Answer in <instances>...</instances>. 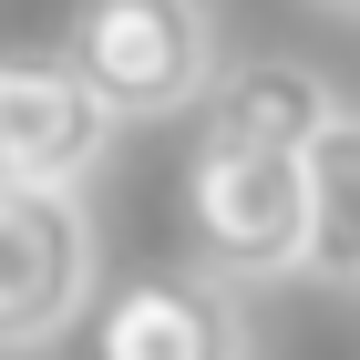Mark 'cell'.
Returning a JSON list of instances; mask_svg holds the SVG:
<instances>
[{
    "mask_svg": "<svg viewBox=\"0 0 360 360\" xmlns=\"http://www.w3.org/2000/svg\"><path fill=\"white\" fill-rule=\"evenodd\" d=\"M72 72H83L124 124L186 113V103L217 93V21H206V0H83V21H72Z\"/></svg>",
    "mask_w": 360,
    "mask_h": 360,
    "instance_id": "cell-2",
    "label": "cell"
},
{
    "mask_svg": "<svg viewBox=\"0 0 360 360\" xmlns=\"http://www.w3.org/2000/svg\"><path fill=\"white\" fill-rule=\"evenodd\" d=\"M186 226L217 278H278L309 268V165L278 144H226L195 134L186 165Z\"/></svg>",
    "mask_w": 360,
    "mask_h": 360,
    "instance_id": "cell-1",
    "label": "cell"
},
{
    "mask_svg": "<svg viewBox=\"0 0 360 360\" xmlns=\"http://www.w3.org/2000/svg\"><path fill=\"white\" fill-rule=\"evenodd\" d=\"M124 113L72 72V52H0V175L11 186H83Z\"/></svg>",
    "mask_w": 360,
    "mask_h": 360,
    "instance_id": "cell-4",
    "label": "cell"
},
{
    "mask_svg": "<svg viewBox=\"0 0 360 360\" xmlns=\"http://www.w3.org/2000/svg\"><path fill=\"white\" fill-rule=\"evenodd\" d=\"M330 11H350V21H360V0H330Z\"/></svg>",
    "mask_w": 360,
    "mask_h": 360,
    "instance_id": "cell-8",
    "label": "cell"
},
{
    "mask_svg": "<svg viewBox=\"0 0 360 360\" xmlns=\"http://www.w3.org/2000/svg\"><path fill=\"white\" fill-rule=\"evenodd\" d=\"M93 360H248L226 278H134L93 319Z\"/></svg>",
    "mask_w": 360,
    "mask_h": 360,
    "instance_id": "cell-5",
    "label": "cell"
},
{
    "mask_svg": "<svg viewBox=\"0 0 360 360\" xmlns=\"http://www.w3.org/2000/svg\"><path fill=\"white\" fill-rule=\"evenodd\" d=\"M93 299V226L72 186H11L0 175V350H41Z\"/></svg>",
    "mask_w": 360,
    "mask_h": 360,
    "instance_id": "cell-3",
    "label": "cell"
},
{
    "mask_svg": "<svg viewBox=\"0 0 360 360\" xmlns=\"http://www.w3.org/2000/svg\"><path fill=\"white\" fill-rule=\"evenodd\" d=\"M299 165H309V268L360 288V113H330Z\"/></svg>",
    "mask_w": 360,
    "mask_h": 360,
    "instance_id": "cell-7",
    "label": "cell"
},
{
    "mask_svg": "<svg viewBox=\"0 0 360 360\" xmlns=\"http://www.w3.org/2000/svg\"><path fill=\"white\" fill-rule=\"evenodd\" d=\"M330 113H340V103L319 93V72H299V62H237V72H217V93H206V134L309 155Z\"/></svg>",
    "mask_w": 360,
    "mask_h": 360,
    "instance_id": "cell-6",
    "label": "cell"
}]
</instances>
